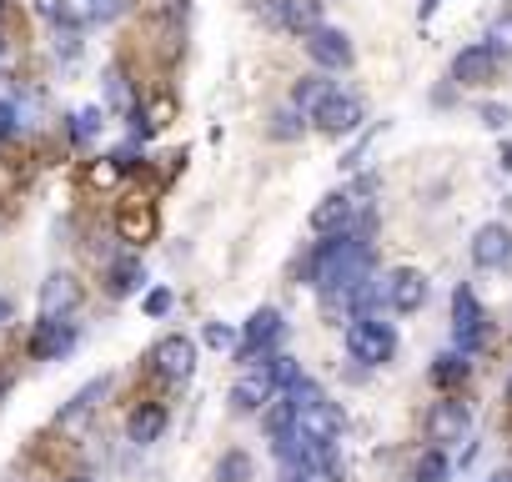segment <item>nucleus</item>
I'll return each mask as SVG.
<instances>
[{"label":"nucleus","mask_w":512,"mask_h":482,"mask_svg":"<svg viewBox=\"0 0 512 482\" xmlns=\"http://www.w3.org/2000/svg\"><path fill=\"white\" fill-rule=\"evenodd\" d=\"M277 26H282V31H297V36L307 41L312 31H322V26H327V21H322V0H282Z\"/></svg>","instance_id":"6ab92c4d"},{"label":"nucleus","mask_w":512,"mask_h":482,"mask_svg":"<svg viewBox=\"0 0 512 482\" xmlns=\"http://www.w3.org/2000/svg\"><path fill=\"white\" fill-rule=\"evenodd\" d=\"M262 367L272 372V382H277V392H292V387L302 382V367H297V357H267Z\"/></svg>","instance_id":"cd10ccee"},{"label":"nucleus","mask_w":512,"mask_h":482,"mask_svg":"<svg viewBox=\"0 0 512 482\" xmlns=\"http://www.w3.org/2000/svg\"><path fill=\"white\" fill-rule=\"evenodd\" d=\"M287 397H292V407H297V412H307V407H322V402H327V392H322L312 377H302V382H297Z\"/></svg>","instance_id":"72a5a7b5"},{"label":"nucleus","mask_w":512,"mask_h":482,"mask_svg":"<svg viewBox=\"0 0 512 482\" xmlns=\"http://www.w3.org/2000/svg\"><path fill=\"white\" fill-rule=\"evenodd\" d=\"M141 282H146L141 257H126V262H116V267H111V292H116V297H131Z\"/></svg>","instance_id":"b1692460"},{"label":"nucleus","mask_w":512,"mask_h":482,"mask_svg":"<svg viewBox=\"0 0 512 482\" xmlns=\"http://www.w3.org/2000/svg\"><path fill=\"white\" fill-rule=\"evenodd\" d=\"M302 46H307V56H312L322 71H347V66L357 61V51H352V36H347V31H337V26H322V31H312Z\"/></svg>","instance_id":"0eeeda50"},{"label":"nucleus","mask_w":512,"mask_h":482,"mask_svg":"<svg viewBox=\"0 0 512 482\" xmlns=\"http://www.w3.org/2000/svg\"><path fill=\"white\" fill-rule=\"evenodd\" d=\"M482 46H487L497 61H502V56H512V11H507V16H497V21L487 26V41H482Z\"/></svg>","instance_id":"c756f323"},{"label":"nucleus","mask_w":512,"mask_h":482,"mask_svg":"<svg viewBox=\"0 0 512 482\" xmlns=\"http://www.w3.org/2000/svg\"><path fill=\"white\" fill-rule=\"evenodd\" d=\"M447 477H452V462H447L442 447H432V452L417 457V482H447Z\"/></svg>","instance_id":"bb28decb"},{"label":"nucleus","mask_w":512,"mask_h":482,"mask_svg":"<svg viewBox=\"0 0 512 482\" xmlns=\"http://www.w3.org/2000/svg\"><path fill=\"white\" fill-rule=\"evenodd\" d=\"M262 427H267V437H272V442L297 437V407H292V397H287V392H282V397L262 412Z\"/></svg>","instance_id":"4be33fe9"},{"label":"nucleus","mask_w":512,"mask_h":482,"mask_svg":"<svg viewBox=\"0 0 512 482\" xmlns=\"http://www.w3.org/2000/svg\"><path fill=\"white\" fill-rule=\"evenodd\" d=\"M497 76V56L487 51V46H462L457 56H452V81L457 86H482V81H492Z\"/></svg>","instance_id":"f3484780"},{"label":"nucleus","mask_w":512,"mask_h":482,"mask_svg":"<svg viewBox=\"0 0 512 482\" xmlns=\"http://www.w3.org/2000/svg\"><path fill=\"white\" fill-rule=\"evenodd\" d=\"M367 146H372V131H367V136H362V141H357V146L342 156V166H347V171H357V166H362V156H367Z\"/></svg>","instance_id":"a19ab883"},{"label":"nucleus","mask_w":512,"mask_h":482,"mask_svg":"<svg viewBox=\"0 0 512 482\" xmlns=\"http://www.w3.org/2000/svg\"><path fill=\"white\" fill-rule=\"evenodd\" d=\"M362 211H367V206H362L352 191H332V196H322V201L312 206V231L342 236V231H352V221H357Z\"/></svg>","instance_id":"423d86ee"},{"label":"nucleus","mask_w":512,"mask_h":482,"mask_svg":"<svg viewBox=\"0 0 512 482\" xmlns=\"http://www.w3.org/2000/svg\"><path fill=\"white\" fill-rule=\"evenodd\" d=\"M467 432H472V412H467L462 402L442 397V402L427 412V437H432L437 447H452V442H462Z\"/></svg>","instance_id":"9b49d317"},{"label":"nucleus","mask_w":512,"mask_h":482,"mask_svg":"<svg viewBox=\"0 0 512 482\" xmlns=\"http://www.w3.org/2000/svg\"><path fill=\"white\" fill-rule=\"evenodd\" d=\"M81 6H86L91 26H106V21H116V16L131 6V0H81Z\"/></svg>","instance_id":"f704fd0d"},{"label":"nucleus","mask_w":512,"mask_h":482,"mask_svg":"<svg viewBox=\"0 0 512 482\" xmlns=\"http://www.w3.org/2000/svg\"><path fill=\"white\" fill-rule=\"evenodd\" d=\"M166 312H171V292H166V287L146 292V317H166Z\"/></svg>","instance_id":"ea45409f"},{"label":"nucleus","mask_w":512,"mask_h":482,"mask_svg":"<svg viewBox=\"0 0 512 482\" xmlns=\"http://www.w3.org/2000/svg\"><path fill=\"white\" fill-rule=\"evenodd\" d=\"M116 176H121V161H116V156L91 166V181H96V186H116Z\"/></svg>","instance_id":"4c0bfd02"},{"label":"nucleus","mask_w":512,"mask_h":482,"mask_svg":"<svg viewBox=\"0 0 512 482\" xmlns=\"http://www.w3.org/2000/svg\"><path fill=\"white\" fill-rule=\"evenodd\" d=\"M71 482H96V477H71Z\"/></svg>","instance_id":"49530a36"},{"label":"nucleus","mask_w":512,"mask_h":482,"mask_svg":"<svg viewBox=\"0 0 512 482\" xmlns=\"http://www.w3.org/2000/svg\"><path fill=\"white\" fill-rule=\"evenodd\" d=\"M71 347H76L71 317H61V322H36V337H31V357H36V362H61Z\"/></svg>","instance_id":"dca6fc26"},{"label":"nucleus","mask_w":512,"mask_h":482,"mask_svg":"<svg viewBox=\"0 0 512 482\" xmlns=\"http://www.w3.org/2000/svg\"><path fill=\"white\" fill-rule=\"evenodd\" d=\"M41 322H61V317H71L76 312V302H81V287H76V277H66V272H51L46 282H41Z\"/></svg>","instance_id":"f8f14e48"},{"label":"nucleus","mask_w":512,"mask_h":482,"mask_svg":"<svg viewBox=\"0 0 512 482\" xmlns=\"http://www.w3.org/2000/svg\"><path fill=\"white\" fill-rule=\"evenodd\" d=\"M101 121H106V116H101V106H81V111L71 116V136H76V141L86 146V141H91V136L101 131Z\"/></svg>","instance_id":"7c9ffc66"},{"label":"nucleus","mask_w":512,"mask_h":482,"mask_svg":"<svg viewBox=\"0 0 512 482\" xmlns=\"http://www.w3.org/2000/svg\"><path fill=\"white\" fill-rule=\"evenodd\" d=\"M307 121H312V116H302V111L287 101V106L272 116V136H277V141H297V136L307 131Z\"/></svg>","instance_id":"a878e982"},{"label":"nucleus","mask_w":512,"mask_h":482,"mask_svg":"<svg viewBox=\"0 0 512 482\" xmlns=\"http://www.w3.org/2000/svg\"><path fill=\"white\" fill-rule=\"evenodd\" d=\"M317 131H327V136H352L362 121H367V106H362V96H352V91H337L317 116Z\"/></svg>","instance_id":"1a4fd4ad"},{"label":"nucleus","mask_w":512,"mask_h":482,"mask_svg":"<svg viewBox=\"0 0 512 482\" xmlns=\"http://www.w3.org/2000/svg\"><path fill=\"white\" fill-rule=\"evenodd\" d=\"M36 6H41V16H46L56 31H81V26H91V16H86L81 0H36Z\"/></svg>","instance_id":"412c9836"},{"label":"nucleus","mask_w":512,"mask_h":482,"mask_svg":"<svg viewBox=\"0 0 512 482\" xmlns=\"http://www.w3.org/2000/svg\"><path fill=\"white\" fill-rule=\"evenodd\" d=\"M437 6H442V0H417V16H422V21H432V16H437Z\"/></svg>","instance_id":"79ce46f5"},{"label":"nucleus","mask_w":512,"mask_h":482,"mask_svg":"<svg viewBox=\"0 0 512 482\" xmlns=\"http://www.w3.org/2000/svg\"><path fill=\"white\" fill-rule=\"evenodd\" d=\"M502 171H512V141L502 146Z\"/></svg>","instance_id":"37998d69"},{"label":"nucleus","mask_w":512,"mask_h":482,"mask_svg":"<svg viewBox=\"0 0 512 482\" xmlns=\"http://www.w3.org/2000/svg\"><path fill=\"white\" fill-rule=\"evenodd\" d=\"M0 56H6V36H0Z\"/></svg>","instance_id":"de8ad7c7"},{"label":"nucleus","mask_w":512,"mask_h":482,"mask_svg":"<svg viewBox=\"0 0 512 482\" xmlns=\"http://www.w3.org/2000/svg\"><path fill=\"white\" fill-rule=\"evenodd\" d=\"M297 437L312 442V447H337V437H342V412H337L332 402L297 412Z\"/></svg>","instance_id":"ddd939ff"},{"label":"nucleus","mask_w":512,"mask_h":482,"mask_svg":"<svg viewBox=\"0 0 512 482\" xmlns=\"http://www.w3.org/2000/svg\"><path fill=\"white\" fill-rule=\"evenodd\" d=\"M206 347H216V352H231V347H241V332L231 327V322H206Z\"/></svg>","instance_id":"2f4dec72"},{"label":"nucleus","mask_w":512,"mask_h":482,"mask_svg":"<svg viewBox=\"0 0 512 482\" xmlns=\"http://www.w3.org/2000/svg\"><path fill=\"white\" fill-rule=\"evenodd\" d=\"M467 372H472V367H467L462 352H442V357L432 362V382H437V387H457Z\"/></svg>","instance_id":"393cba45"},{"label":"nucleus","mask_w":512,"mask_h":482,"mask_svg":"<svg viewBox=\"0 0 512 482\" xmlns=\"http://www.w3.org/2000/svg\"><path fill=\"white\" fill-rule=\"evenodd\" d=\"M106 101H111L116 111H126V116H131V111H141V106H136V91H131V81H126V71H121V66H111V71H106Z\"/></svg>","instance_id":"5701e85b"},{"label":"nucleus","mask_w":512,"mask_h":482,"mask_svg":"<svg viewBox=\"0 0 512 482\" xmlns=\"http://www.w3.org/2000/svg\"><path fill=\"white\" fill-rule=\"evenodd\" d=\"M56 56L76 61L81 56V31H56Z\"/></svg>","instance_id":"e433bc0d"},{"label":"nucleus","mask_w":512,"mask_h":482,"mask_svg":"<svg viewBox=\"0 0 512 482\" xmlns=\"http://www.w3.org/2000/svg\"><path fill=\"white\" fill-rule=\"evenodd\" d=\"M487 482H512V467H502V472H492Z\"/></svg>","instance_id":"c03bdc74"},{"label":"nucleus","mask_w":512,"mask_h":482,"mask_svg":"<svg viewBox=\"0 0 512 482\" xmlns=\"http://www.w3.org/2000/svg\"><path fill=\"white\" fill-rule=\"evenodd\" d=\"M507 392H512V382H507Z\"/></svg>","instance_id":"09e8293b"},{"label":"nucleus","mask_w":512,"mask_h":482,"mask_svg":"<svg viewBox=\"0 0 512 482\" xmlns=\"http://www.w3.org/2000/svg\"><path fill=\"white\" fill-rule=\"evenodd\" d=\"M347 352H352V362H362V367H382V362H392V352H397V332H392L382 317L352 322V327H347Z\"/></svg>","instance_id":"f03ea898"},{"label":"nucleus","mask_w":512,"mask_h":482,"mask_svg":"<svg viewBox=\"0 0 512 482\" xmlns=\"http://www.w3.org/2000/svg\"><path fill=\"white\" fill-rule=\"evenodd\" d=\"M337 91H342V86H337L327 71H317V76H302V81L292 86V106H297L302 116H317V111H322Z\"/></svg>","instance_id":"a211bd4d"},{"label":"nucleus","mask_w":512,"mask_h":482,"mask_svg":"<svg viewBox=\"0 0 512 482\" xmlns=\"http://www.w3.org/2000/svg\"><path fill=\"white\" fill-rule=\"evenodd\" d=\"M151 367H156V377H166V382H186V377L196 372V342L181 337V332L161 337V342L151 347Z\"/></svg>","instance_id":"39448f33"},{"label":"nucleus","mask_w":512,"mask_h":482,"mask_svg":"<svg viewBox=\"0 0 512 482\" xmlns=\"http://www.w3.org/2000/svg\"><path fill=\"white\" fill-rule=\"evenodd\" d=\"M0 322H11V302L6 297H0Z\"/></svg>","instance_id":"a18cd8bd"},{"label":"nucleus","mask_w":512,"mask_h":482,"mask_svg":"<svg viewBox=\"0 0 512 482\" xmlns=\"http://www.w3.org/2000/svg\"><path fill=\"white\" fill-rule=\"evenodd\" d=\"M282 337V312L277 307H256L241 327V347H236V362H256L262 352H272Z\"/></svg>","instance_id":"7ed1b4c3"},{"label":"nucleus","mask_w":512,"mask_h":482,"mask_svg":"<svg viewBox=\"0 0 512 482\" xmlns=\"http://www.w3.org/2000/svg\"><path fill=\"white\" fill-rule=\"evenodd\" d=\"M161 432H166V407L146 402V407H136V412H131V427H126V437H131L136 447H151Z\"/></svg>","instance_id":"aec40b11"},{"label":"nucleus","mask_w":512,"mask_h":482,"mask_svg":"<svg viewBox=\"0 0 512 482\" xmlns=\"http://www.w3.org/2000/svg\"><path fill=\"white\" fill-rule=\"evenodd\" d=\"M387 307L392 312H422L427 307V277L412 272V267L387 272Z\"/></svg>","instance_id":"4468645a"},{"label":"nucleus","mask_w":512,"mask_h":482,"mask_svg":"<svg viewBox=\"0 0 512 482\" xmlns=\"http://www.w3.org/2000/svg\"><path fill=\"white\" fill-rule=\"evenodd\" d=\"M151 226H156L151 211H126V216H121V236H126V241H146Z\"/></svg>","instance_id":"473e14b6"},{"label":"nucleus","mask_w":512,"mask_h":482,"mask_svg":"<svg viewBox=\"0 0 512 482\" xmlns=\"http://www.w3.org/2000/svg\"><path fill=\"white\" fill-rule=\"evenodd\" d=\"M307 282L327 297H352L362 282H372V241L357 236V231H342V236H327L322 247L312 252L307 262Z\"/></svg>","instance_id":"f257e3e1"},{"label":"nucleus","mask_w":512,"mask_h":482,"mask_svg":"<svg viewBox=\"0 0 512 482\" xmlns=\"http://www.w3.org/2000/svg\"><path fill=\"white\" fill-rule=\"evenodd\" d=\"M472 262H477L482 272L507 267V262H512V226H502V221L477 226V231H472Z\"/></svg>","instance_id":"6e6552de"},{"label":"nucleus","mask_w":512,"mask_h":482,"mask_svg":"<svg viewBox=\"0 0 512 482\" xmlns=\"http://www.w3.org/2000/svg\"><path fill=\"white\" fill-rule=\"evenodd\" d=\"M216 482H251V457H246V452H221Z\"/></svg>","instance_id":"c85d7f7f"},{"label":"nucleus","mask_w":512,"mask_h":482,"mask_svg":"<svg viewBox=\"0 0 512 482\" xmlns=\"http://www.w3.org/2000/svg\"><path fill=\"white\" fill-rule=\"evenodd\" d=\"M277 397H282V392H277V382H272V372H267V367L241 372V377H236V387H231V407H236V412H267Z\"/></svg>","instance_id":"9d476101"},{"label":"nucleus","mask_w":512,"mask_h":482,"mask_svg":"<svg viewBox=\"0 0 512 482\" xmlns=\"http://www.w3.org/2000/svg\"><path fill=\"white\" fill-rule=\"evenodd\" d=\"M106 392H111V377H91V382H86V387H81L61 412H56V427H61V432H81V427H86V417L101 407V397H106Z\"/></svg>","instance_id":"2eb2a0df"},{"label":"nucleus","mask_w":512,"mask_h":482,"mask_svg":"<svg viewBox=\"0 0 512 482\" xmlns=\"http://www.w3.org/2000/svg\"><path fill=\"white\" fill-rule=\"evenodd\" d=\"M16 131H21V111H16L11 101H0V141L16 136Z\"/></svg>","instance_id":"58836bf2"},{"label":"nucleus","mask_w":512,"mask_h":482,"mask_svg":"<svg viewBox=\"0 0 512 482\" xmlns=\"http://www.w3.org/2000/svg\"><path fill=\"white\" fill-rule=\"evenodd\" d=\"M452 337H457V352H462V357H472V352L482 347V337H487L482 307H477V297H472L467 287L452 292Z\"/></svg>","instance_id":"20e7f679"},{"label":"nucleus","mask_w":512,"mask_h":482,"mask_svg":"<svg viewBox=\"0 0 512 482\" xmlns=\"http://www.w3.org/2000/svg\"><path fill=\"white\" fill-rule=\"evenodd\" d=\"M477 116H482V126H487V131H502V126L512 121V111H507V106H497V101H487Z\"/></svg>","instance_id":"c9c22d12"}]
</instances>
